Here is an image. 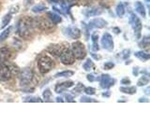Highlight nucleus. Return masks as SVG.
<instances>
[{
	"instance_id": "423d86ee",
	"label": "nucleus",
	"mask_w": 150,
	"mask_h": 140,
	"mask_svg": "<svg viewBox=\"0 0 150 140\" xmlns=\"http://www.w3.org/2000/svg\"><path fill=\"white\" fill-rule=\"evenodd\" d=\"M101 46L103 47L104 50H107L109 51H112L114 50V41H112V37L109 33H105V34L102 36Z\"/></svg>"
},
{
	"instance_id": "412c9836",
	"label": "nucleus",
	"mask_w": 150,
	"mask_h": 140,
	"mask_svg": "<svg viewBox=\"0 0 150 140\" xmlns=\"http://www.w3.org/2000/svg\"><path fill=\"white\" fill-rule=\"evenodd\" d=\"M115 11H116L117 16H119V17H122V16H123L124 14H125V8H124V5L122 4V3H119L118 5H117Z\"/></svg>"
},
{
	"instance_id": "f704fd0d",
	"label": "nucleus",
	"mask_w": 150,
	"mask_h": 140,
	"mask_svg": "<svg viewBox=\"0 0 150 140\" xmlns=\"http://www.w3.org/2000/svg\"><path fill=\"white\" fill-rule=\"evenodd\" d=\"M124 52L126 54H124L123 58L124 59H127V57H129V52H130V51H129V50H124Z\"/></svg>"
},
{
	"instance_id": "0eeeda50",
	"label": "nucleus",
	"mask_w": 150,
	"mask_h": 140,
	"mask_svg": "<svg viewBox=\"0 0 150 140\" xmlns=\"http://www.w3.org/2000/svg\"><path fill=\"white\" fill-rule=\"evenodd\" d=\"M33 76H34V74H33V71L30 68L23 69L20 76V81L22 85H27L32 80Z\"/></svg>"
},
{
	"instance_id": "c9c22d12",
	"label": "nucleus",
	"mask_w": 150,
	"mask_h": 140,
	"mask_svg": "<svg viewBox=\"0 0 150 140\" xmlns=\"http://www.w3.org/2000/svg\"><path fill=\"white\" fill-rule=\"evenodd\" d=\"M87 79H88L89 81H94V80H95V78H94L93 75H88V76H87Z\"/></svg>"
},
{
	"instance_id": "7ed1b4c3",
	"label": "nucleus",
	"mask_w": 150,
	"mask_h": 140,
	"mask_svg": "<svg viewBox=\"0 0 150 140\" xmlns=\"http://www.w3.org/2000/svg\"><path fill=\"white\" fill-rule=\"evenodd\" d=\"M71 51L75 59H78V60L83 59L86 55V48H84V46L82 42H80V41H76V42H74V43H72Z\"/></svg>"
},
{
	"instance_id": "ddd939ff",
	"label": "nucleus",
	"mask_w": 150,
	"mask_h": 140,
	"mask_svg": "<svg viewBox=\"0 0 150 140\" xmlns=\"http://www.w3.org/2000/svg\"><path fill=\"white\" fill-rule=\"evenodd\" d=\"M69 36L72 37V38H79L81 36V32L76 27H69L67 29V33H66Z\"/></svg>"
},
{
	"instance_id": "393cba45",
	"label": "nucleus",
	"mask_w": 150,
	"mask_h": 140,
	"mask_svg": "<svg viewBox=\"0 0 150 140\" xmlns=\"http://www.w3.org/2000/svg\"><path fill=\"white\" fill-rule=\"evenodd\" d=\"M149 82V78L147 76H143L142 78H141L139 80H138V86H144L146 85V84H148Z\"/></svg>"
},
{
	"instance_id": "e433bc0d",
	"label": "nucleus",
	"mask_w": 150,
	"mask_h": 140,
	"mask_svg": "<svg viewBox=\"0 0 150 140\" xmlns=\"http://www.w3.org/2000/svg\"><path fill=\"white\" fill-rule=\"evenodd\" d=\"M91 55H92V56H93V57H94V58H95V59H100V56H96V55H95V54H94V53H92Z\"/></svg>"
},
{
	"instance_id": "b1692460",
	"label": "nucleus",
	"mask_w": 150,
	"mask_h": 140,
	"mask_svg": "<svg viewBox=\"0 0 150 140\" xmlns=\"http://www.w3.org/2000/svg\"><path fill=\"white\" fill-rule=\"evenodd\" d=\"M46 9V7L44 6V5H42V4H40V5H37V6L35 7H33L32 8V11L33 12H41V11H43Z\"/></svg>"
},
{
	"instance_id": "a878e982",
	"label": "nucleus",
	"mask_w": 150,
	"mask_h": 140,
	"mask_svg": "<svg viewBox=\"0 0 150 140\" xmlns=\"http://www.w3.org/2000/svg\"><path fill=\"white\" fill-rule=\"evenodd\" d=\"M91 11H89L86 15L87 16H96V15H100V14H101L102 10L100 8H94V9H90Z\"/></svg>"
},
{
	"instance_id": "58836bf2",
	"label": "nucleus",
	"mask_w": 150,
	"mask_h": 140,
	"mask_svg": "<svg viewBox=\"0 0 150 140\" xmlns=\"http://www.w3.org/2000/svg\"><path fill=\"white\" fill-rule=\"evenodd\" d=\"M56 101H57V102H63L62 98H60V97H57V98H56Z\"/></svg>"
},
{
	"instance_id": "20e7f679",
	"label": "nucleus",
	"mask_w": 150,
	"mask_h": 140,
	"mask_svg": "<svg viewBox=\"0 0 150 140\" xmlns=\"http://www.w3.org/2000/svg\"><path fill=\"white\" fill-rule=\"evenodd\" d=\"M59 56H60V60H61V62H62V64H64L66 65L72 64L75 61V57H74L71 50H69L68 48H65L61 50Z\"/></svg>"
},
{
	"instance_id": "aec40b11",
	"label": "nucleus",
	"mask_w": 150,
	"mask_h": 140,
	"mask_svg": "<svg viewBox=\"0 0 150 140\" xmlns=\"http://www.w3.org/2000/svg\"><path fill=\"white\" fill-rule=\"evenodd\" d=\"M120 92L124 93H128V94H133L136 92V88L135 87H121Z\"/></svg>"
},
{
	"instance_id": "2eb2a0df",
	"label": "nucleus",
	"mask_w": 150,
	"mask_h": 140,
	"mask_svg": "<svg viewBox=\"0 0 150 140\" xmlns=\"http://www.w3.org/2000/svg\"><path fill=\"white\" fill-rule=\"evenodd\" d=\"M134 6H135L136 11H137L139 14H141V15H142L143 17H145V15H146V14H145V8H144V5L141 3L140 1H136Z\"/></svg>"
},
{
	"instance_id": "1a4fd4ad",
	"label": "nucleus",
	"mask_w": 150,
	"mask_h": 140,
	"mask_svg": "<svg viewBox=\"0 0 150 140\" xmlns=\"http://www.w3.org/2000/svg\"><path fill=\"white\" fill-rule=\"evenodd\" d=\"M115 80L112 78L109 75H102L100 78V87L102 89H109L112 85H115Z\"/></svg>"
},
{
	"instance_id": "f8f14e48",
	"label": "nucleus",
	"mask_w": 150,
	"mask_h": 140,
	"mask_svg": "<svg viewBox=\"0 0 150 140\" xmlns=\"http://www.w3.org/2000/svg\"><path fill=\"white\" fill-rule=\"evenodd\" d=\"M106 25V22L104 20H102L100 18H98V19H95V20H93L90 22L89 23V29H91L93 27H96V28H102Z\"/></svg>"
},
{
	"instance_id": "39448f33",
	"label": "nucleus",
	"mask_w": 150,
	"mask_h": 140,
	"mask_svg": "<svg viewBox=\"0 0 150 140\" xmlns=\"http://www.w3.org/2000/svg\"><path fill=\"white\" fill-rule=\"evenodd\" d=\"M129 23L131 24V27L133 28L134 34L139 38L141 36V31H142V22H141L140 19L132 13L129 17Z\"/></svg>"
},
{
	"instance_id": "a19ab883",
	"label": "nucleus",
	"mask_w": 150,
	"mask_h": 140,
	"mask_svg": "<svg viewBox=\"0 0 150 140\" xmlns=\"http://www.w3.org/2000/svg\"><path fill=\"white\" fill-rule=\"evenodd\" d=\"M145 2H147V3H149V2H150V0H145Z\"/></svg>"
},
{
	"instance_id": "bb28decb",
	"label": "nucleus",
	"mask_w": 150,
	"mask_h": 140,
	"mask_svg": "<svg viewBox=\"0 0 150 140\" xmlns=\"http://www.w3.org/2000/svg\"><path fill=\"white\" fill-rule=\"evenodd\" d=\"M139 46L141 47V48H147V47L149 46V37L148 36L144 37V38L143 39V41H141L139 43Z\"/></svg>"
},
{
	"instance_id": "72a5a7b5",
	"label": "nucleus",
	"mask_w": 150,
	"mask_h": 140,
	"mask_svg": "<svg viewBox=\"0 0 150 140\" xmlns=\"http://www.w3.org/2000/svg\"><path fill=\"white\" fill-rule=\"evenodd\" d=\"M121 83H122V84H129V83H130V80H129V79L128 78H125L122 79Z\"/></svg>"
},
{
	"instance_id": "473e14b6",
	"label": "nucleus",
	"mask_w": 150,
	"mask_h": 140,
	"mask_svg": "<svg viewBox=\"0 0 150 140\" xmlns=\"http://www.w3.org/2000/svg\"><path fill=\"white\" fill-rule=\"evenodd\" d=\"M65 97L67 98V101H69V102H74V100H72V99H73V97H72L71 95H70V94H66Z\"/></svg>"
},
{
	"instance_id": "9b49d317",
	"label": "nucleus",
	"mask_w": 150,
	"mask_h": 140,
	"mask_svg": "<svg viewBox=\"0 0 150 140\" xmlns=\"http://www.w3.org/2000/svg\"><path fill=\"white\" fill-rule=\"evenodd\" d=\"M73 84H74L73 81H66V82H62V83H58L57 85L55 86L54 91H55V92L60 93V92H64L66 89H69L70 87H72Z\"/></svg>"
},
{
	"instance_id": "9d476101",
	"label": "nucleus",
	"mask_w": 150,
	"mask_h": 140,
	"mask_svg": "<svg viewBox=\"0 0 150 140\" xmlns=\"http://www.w3.org/2000/svg\"><path fill=\"white\" fill-rule=\"evenodd\" d=\"M11 51L9 50V49L6 48V47H3V48H0V64H4L5 62L11 58Z\"/></svg>"
},
{
	"instance_id": "4c0bfd02",
	"label": "nucleus",
	"mask_w": 150,
	"mask_h": 140,
	"mask_svg": "<svg viewBox=\"0 0 150 140\" xmlns=\"http://www.w3.org/2000/svg\"><path fill=\"white\" fill-rule=\"evenodd\" d=\"M48 1L51 2V3H57L58 0H48Z\"/></svg>"
},
{
	"instance_id": "4468645a",
	"label": "nucleus",
	"mask_w": 150,
	"mask_h": 140,
	"mask_svg": "<svg viewBox=\"0 0 150 140\" xmlns=\"http://www.w3.org/2000/svg\"><path fill=\"white\" fill-rule=\"evenodd\" d=\"M47 16L49 17L51 22L53 23H54V24H57V23L61 22V21H62V19H61L60 16H58L57 14L53 13V12H48L47 13Z\"/></svg>"
},
{
	"instance_id": "dca6fc26",
	"label": "nucleus",
	"mask_w": 150,
	"mask_h": 140,
	"mask_svg": "<svg viewBox=\"0 0 150 140\" xmlns=\"http://www.w3.org/2000/svg\"><path fill=\"white\" fill-rule=\"evenodd\" d=\"M74 75L73 71H70V70H66V71L63 72H59L55 75V78H69V77H71Z\"/></svg>"
},
{
	"instance_id": "ea45409f",
	"label": "nucleus",
	"mask_w": 150,
	"mask_h": 140,
	"mask_svg": "<svg viewBox=\"0 0 150 140\" xmlns=\"http://www.w3.org/2000/svg\"><path fill=\"white\" fill-rule=\"evenodd\" d=\"M139 102H148V100H144V98H141Z\"/></svg>"
},
{
	"instance_id": "5701e85b",
	"label": "nucleus",
	"mask_w": 150,
	"mask_h": 140,
	"mask_svg": "<svg viewBox=\"0 0 150 140\" xmlns=\"http://www.w3.org/2000/svg\"><path fill=\"white\" fill-rule=\"evenodd\" d=\"M94 66V64H93V62L90 60V59H87L86 60V62L83 64V69L86 70V71H90L91 70V68Z\"/></svg>"
},
{
	"instance_id": "4be33fe9",
	"label": "nucleus",
	"mask_w": 150,
	"mask_h": 140,
	"mask_svg": "<svg viewBox=\"0 0 150 140\" xmlns=\"http://www.w3.org/2000/svg\"><path fill=\"white\" fill-rule=\"evenodd\" d=\"M11 14H7V15L4 16L3 20H2V24H1V28H2V29L8 24L9 22H11Z\"/></svg>"
},
{
	"instance_id": "6e6552de",
	"label": "nucleus",
	"mask_w": 150,
	"mask_h": 140,
	"mask_svg": "<svg viewBox=\"0 0 150 140\" xmlns=\"http://www.w3.org/2000/svg\"><path fill=\"white\" fill-rule=\"evenodd\" d=\"M11 78V70L5 64H0V80L7 81Z\"/></svg>"
},
{
	"instance_id": "7c9ffc66",
	"label": "nucleus",
	"mask_w": 150,
	"mask_h": 140,
	"mask_svg": "<svg viewBox=\"0 0 150 140\" xmlns=\"http://www.w3.org/2000/svg\"><path fill=\"white\" fill-rule=\"evenodd\" d=\"M81 102H87V103H89V102H96V100L92 99V98H90V97L83 96V97L81 98Z\"/></svg>"
},
{
	"instance_id": "cd10ccee",
	"label": "nucleus",
	"mask_w": 150,
	"mask_h": 140,
	"mask_svg": "<svg viewBox=\"0 0 150 140\" xmlns=\"http://www.w3.org/2000/svg\"><path fill=\"white\" fill-rule=\"evenodd\" d=\"M84 92H86V94L93 95V94H95L96 90H95V88H93V87H87V88L84 89Z\"/></svg>"
},
{
	"instance_id": "2f4dec72",
	"label": "nucleus",
	"mask_w": 150,
	"mask_h": 140,
	"mask_svg": "<svg viewBox=\"0 0 150 140\" xmlns=\"http://www.w3.org/2000/svg\"><path fill=\"white\" fill-rule=\"evenodd\" d=\"M114 66H115V64H112V62H107V63H105V64H104V68L107 69V70L112 69Z\"/></svg>"
},
{
	"instance_id": "c756f323",
	"label": "nucleus",
	"mask_w": 150,
	"mask_h": 140,
	"mask_svg": "<svg viewBox=\"0 0 150 140\" xmlns=\"http://www.w3.org/2000/svg\"><path fill=\"white\" fill-rule=\"evenodd\" d=\"M25 102H42L41 99H40L39 97H26L25 98Z\"/></svg>"
},
{
	"instance_id": "f257e3e1",
	"label": "nucleus",
	"mask_w": 150,
	"mask_h": 140,
	"mask_svg": "<svg viewBox=\"0 0 150 140\" xmlns=\"http://www.w3.org/2000/svg\"><path fill=\"white\" fill-rule=\"evenodd\" d=\"M33 26H34V22L29 17L25 16L21 18L17 25V32L19 36L25 39H30L34 33Z\"/></svg>"
},
{
	"instance_id": "a211bd4d",
	"label": "nucleus",
	"mask_w": 150,
	"mask_h": 140,
	"mask_svg": "<svg viewBox=\"0 0 150 140\" xmlns=\"http://www.w3.org/2000/svg\"><path fill=\"white\" fill-rule=\"evenodd\" d=\"M91 38L93 41V50H98V33H93L91 36Z\"/></svg>"
},
{
	"instance_id": "6ab92c4d",
	"label": "nucleus",
	"mask_w": 150,
	"mask_h": 140,
	"mask_svg": "<svg viewBox=\"0 0 150 140\" xmlns=\"http://www.w3.org/2000/svg\"><path fill=\"white\" fill-rule=\"evenodd\" d=\"M11 29H12V27L11 26H9L8 28H7L6 30H4L2 32V34L0 35V42H2L4 41L5 39H7L8 38V36H9V34H11Z\"/></svg>"
},
{
	"instance_id": "f03ea898",
	"label": "nucleus",
	"mask_w": 150,
	"mask_h": 140,
	"mask_svg": "<svg viewBox=\"0 0 150 140\" xmlns=\"http://www.w3.org/2000/svg\"><path fill=\"white\" fill-rule=\"evenodd\" d=\"M38 66L41 74H46L54 67V62L49 56H41L38 61Z\"/></svg>"
},
{
	"instance_id": "c85d7f7f",
	"label": "nucleus",
	"mask_w": 150,
	"mask_h": 140,
	"mask_svg": "<svg viewBox=\"0 0 150 140\" xmlns=\"http://www.w3.org/2000/svg\"><path fill=\"white\" fill-rule=\"evenodd\" d=\"M52 97V92H50V90H45L44 92H43V98L45 99V101H50Z\"/></svg>"
},
{
	"instance_id": "f3484780",
	"label": "nucleus",
	"mask_w": 150,
	"mask_h": 140,
	"mask_svg": "<svg viewBox=\"0 0 150 140\" xmlns=\"http://www.w3.org/2000/svg\"><path fill=\"white\" fill-rule=\"evenodd\" d=\"M135 56L142 61H147L150 58V54L145 53V52H144V51H138V52H135Z\"/></svg>"
}]
</instances>
